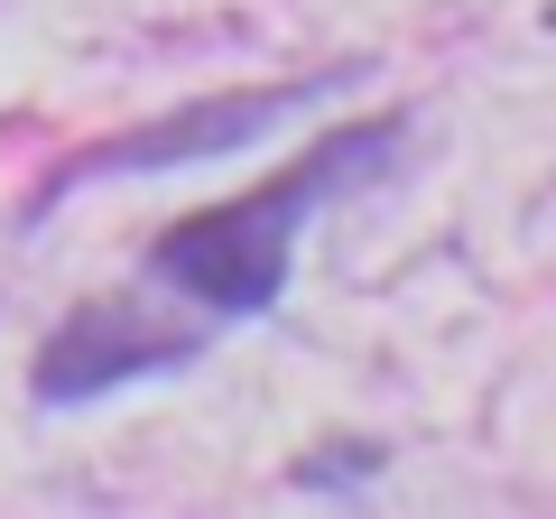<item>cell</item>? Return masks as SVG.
Here are the masks:
<instances>
[{
  "label": "cell",
  "instance_id": "obj_3",
  "mask_svg": "<svg viewBox=\"0 0 556 519\" xmlns=\"http://www.w3.org/2000/svg\"><path fill=\"white\" fill-rule=\"evenodd\" d=\"M325 84H269V93H223L204 102V112H167L149 121V130H130V140H102L75 159V177H159V167H195V159H232V149H251L260 130H278L288 112H306Z\"/></svg>",
  "mask_w": 556,
  "mask_h": 519
},
{
  "label": "cell",
  "instance_id": "obj_1",
  "mask_svg": "<svg viewBox=\"0 0 556 519\" xmlns=\"http://www.w3.org/2000/svg\"><path fill=\"white\" fill-rule=\"evenodd\" d=\"M380 159H399V121H353L334 140H316L288 177L251 186V195H223L204 214L167 223L149 241V279L177 288V298L214 306V316H269L288 298V260H298V223L316 214L334 186L371 177Z\"/></svg>",
  "mask_w": 556,
  "mask_h": 519
},
{
  "label": "cell",
  "instance_id": "obj_2",
  "mask_svg": "<svg viewBox=\"0 0 556 519\" xmlns=\"http://www.w3.org/2000/svg\"><path fill=\"white\" fill-rule=\"evenodd\" d=\"M195 362V334L130 298H93L47 334V353L28 362V390L38 400H102V390H130V380H159V371H186Z\"/></svg>",
  "mask_w": 556,
  "mask_h": 519
}]
</instances>
